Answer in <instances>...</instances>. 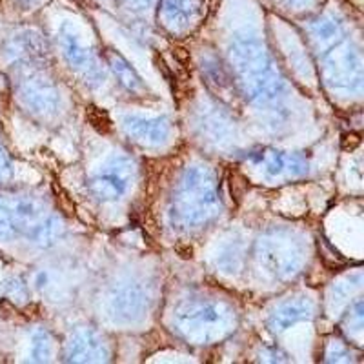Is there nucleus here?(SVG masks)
Returning <instances> with one entry per match:
<instances>
[{
    "mask_svg": "<svg viewBox=\"0 0 364 364\" xmlns=\"http://www.w3.org/2000/svg\"><path fill=\"white\" fill-rule=\"evenodd\" d=\"M86 120L91 124V128L95 129V132H99L100 135H106V133L112 132V120H109V117L106 115V112H102V109L95 108V106H90L86 112Z\"/></svg>",
    "mask_w": 364,
    "mask_h": 364,
    "instance_id": "f257e3e1",
    "label": "nucleus"
},
{
    "mask_svg": "<svg viewBox=\"0 0 364 364\" xmlns=\"http://www.w3.org/2000/svg\"><path fill=\"white\" fill-rule=\"evenodd\" d=\"M246 190H248V181H246L245 175H240L239 171L232 173V177H230V191H232L233 197L240 200L242 195L246 193Z\"/></svg>",
    "mask_w": 364,
    "mask_h": 364,
    "instance_id": "f03ea898",
    "label": "nucleus"
},
{
    "mask_svg": "<svg viewBox=\"0 0 364 364\" xmlns=\"http://www.w3.org/2000/svg\"><path fill=\"white\" fill-rule=\"evenodd\" d=\"M360 141H363V139H360L359 133H344L343 139H341V148H343L344 151H353L355 148H359Z\"/></svg>",
    "mask_w": 364,
    "mask_h": 364,
    "instance_id": "7ed1b4c3",
    "label": "nucleus"
},
{
    "mask_svg": "<svg viewBox=\"0 0 364 364\" xmlns=\"http://www.w3.org/2000/svg\"><path fill=\"white\" fill-rule=\"evenodd\" d=\"M173 57L177 58V63L181 64L182 68H188L191 63V53L184 48V46H175L173 48Z\"/></svg>",
    "mask_w": 364,
    "mask_h": 364,
    "instance_id": "20e7f679",
    "label": "nucleus"
},
{
    "mask_svg": "<svg viewBox=\"0 0 364 364\" xmlns=\"http://www.w3.org/2000/svg\"><path fill=\"white\" fill-rule=\"evenodd\" d=\"M155 64H157V68H159V70L162 71V75H164L166 79H168V80H171V71H170V68L166 66L164 58H162L161 55H159V53L155 55Z\"/></svg>",
    "mask_w": 364,
    "mask_h": 364,
    "instance_id": "39448f33",
    "label": "nucleus"
},
{
    "mask_svg": "<svg viewBox=\"0 0 364 364\" xmlns=\"http://www.w3.org/2000/svg\"><path fill=\"white\" fill-rule=\"evenodd\" d=\"M177 253L181 259H191L193 257V250L190 246H177Z\"/></svg>",
    "mask_w": 364,
    "mask_h": 364,
    "instance_id": "423d86ee",
    "label": "nucleus"
}]
</instances>
